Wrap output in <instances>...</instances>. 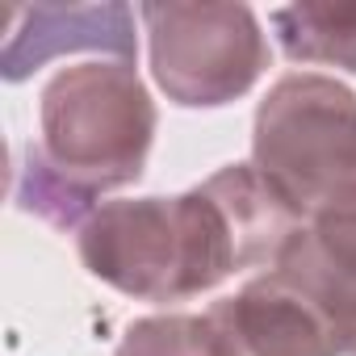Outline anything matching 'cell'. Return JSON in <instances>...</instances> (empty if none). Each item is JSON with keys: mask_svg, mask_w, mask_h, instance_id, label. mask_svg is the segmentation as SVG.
I'll use <instances>...</instances> for the list:
<instances>
[{"mask_svg": "<svg viewBox=\"0 0 356 356\" xmlns=\"http://www.w3.org/2000/svg\"><path fill=\"white\" fill-rule=\"evenodd\" d=\"M277 277L310 302L335 348L356 356V197L314 214L281 252Z\"/></svg>", "mask_w": 356, "mask_h": 356, "instance_id": "cell-6", "label": "cell"}, {"mask_svg": "<svg viewBox=\"0 0 356 356\" xmlns=\"http://www.w3.org/2000/svg\"><path fill=\"white\" fill-rule=\"evenodd\" d=\"M268 22L289 59L356 72V5H289Z\"/></svg>", "mask_w": 356, "mask_h": 356, "instance_id": "cell-7", "label": "cell"}, {"mask_svg": "<svg viewBox=\"0 0 356 356\" xmlns=\"http://www.w3.org/2000/svg\"><path fill=\"white\" fill-rule=\"evenodd\" d=\"M151 67L176 105H222L268 63L260 22L243 5H147Z\"/></svg>", "mask_w": 356, "mask_h": 356, "instance_id": "cell-4", "label": "cell"}, {"mask_svg": "<svg viewBox=\"0 0 356 356\" xmlns=\"http://www.w3.org/2000/svg\"><path fill=\"white\" fill-rule=\"evenodd\" d=\"M122 356H339L327 323L277 273L206 314L147 318Z\"/></svg>", "mask_w": 356, "mask_h": 356, "instance_id": "cell-3", "label": "cell"}, {"mask_svg": "<svg viewBox=\"0 0 356 356\" xmlns=\"http://www.w3.org/2000/svg\"><path fill=\"white\" fill-rule=\"evenodd\" d=\"M302 214L256 168H227L185 197H143L92 218L84 256L92 273L138 298L214 289L248 260H281Z\"/></svg>", "mask_w": 356, "mask_h": 356, "instance_id": "cell-1", "label": "cell"}, {"mask_svg": "<svg viewBox=\"0 0 356 356\" xmlns=\"http://www.w3.org/2000/svg\"><path fill=\"white\" fill-rule=\"evenodd\" d=\"M51 147L80 163L92 185H126L151 147L155 109L130 63H88L47 92Z\"/></svg>", "mask_w": 356, "mask_h": 356, "instance_id": "cell-5", "label": "cell"}, {"mask_svg": "<svg viewBox=\"0 0 356 356\" xmlns=\"http://www.w3.org/2000/svg\"><path fill=\"white\" fill-rule=\"evenodd\" d=\"M256 172L306 218L356 197V92L285 76L256 113Z\"/></svg>", "mask_w": 356, "mask_h": 356, "instance_id": "cell-2", "label": "cell"}]
</instances>
